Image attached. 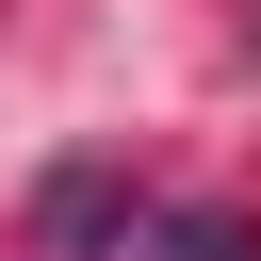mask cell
I'll list each match as a JSON object with an SVG mask.
<instances>
[{
    "mask_svg": "<svg viewBox=\"0 0 261 261\" xmlns=\"http://www.w3.org/2000/svg\"><path fill=\"white\" fill-rule=\"evenodd\" d=\"M163 261H261L245 212H163Z\"/></svg>",
    "mask_w": 261,
    "mask_h": 261,
    "instance_id": "obj_2",
    "label": "cell"
},
{
    "mask_svg": "<svg viewBox=\"0 0 261 261\" xmlns=\"http://www.w3.org/2000/svg\"><path fill=\"white\" fill-rule=\"evenodd\" d=\"M33 245H49V261H98V245H130V179H114V163H65V179L33 196Z\"/></svg>",
    "mask_w": 261,
    "mask_h": 261,
    "instance_id": "obj_1",
    "label": "cell"
}]
</instances>
